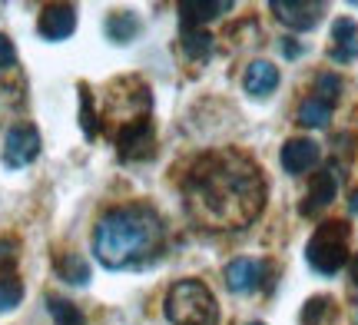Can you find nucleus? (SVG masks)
Wrapping results in <instances>:
<instances>
[{
  "label": "nucleus",
  "mask_w": 358,
  "mask_h": 325,
  "mask_svg": "<svg viewBox=\"0 0 358 325\" xmlns=\"http://www.w3.org/2000/svg\"><path fill=\"white\" fill-rule=\"evenodd\" d=\"M262 169L239 153H213L186 176V203L213 229H243L262 212Z\"/></svg>",
  "instance_id": "f257e3e1"
},
{
  "label": "nucleus",
  "mask_w": 358,
  "mask_h": 325,
  "mask_svg": "<svg viewBox=\"0 0 358 325\" xmlns=\"http://www.w3.org/2000/svg\"><path fill=\"white\" fill-rule=\"evenodd\" d=\"M166 246V226L153 206L127 203L113 206L93 226V256L110 273L143 269L159 259Z\"/></svg>",
  "instance_id": "f03ea898"
},
{
  "label": "nucleus",
  "mask_w": 358,
  "mask_h": 325,
  "mask_svg": "<svg viewBox=\"0 0 358 325\" xmlns=\"http://www.w3.org/2000/svg\"><path fill=\"white\" fill-rule=\"evenodd\" d=\"M163 312L169 325H219L216 296L199 279H179L176 286H169Z\"/></svg>",
  "instance_id": "7ed1b4c3"
},
{
  "label": "nucleus",
  "mask_w": 358,
  "mask_h": 325,
  "mask_svg": "<svg viewBox=\"0 0 358 325\" xmlns=\"http://www.w3.org/2000/svg\"><path fill=\"white\" fill-rule=\"evenodd\" d=\"M348 222L342 219H329L319 222L312 239L306 243V262L315 269L319 275H335L348 266Z\"/></svg>",
  "instance_id": "20e7f679"
},
{
  "label": "nucleus",
  "mask_w": 358,
  "mask_h": 325,
  "mask_svg": "<svg viewBox=\"0 0 358 325\" xmlns=\"http://www.w3.org/2000/svg\"><path fill=\"white\" fill-rule=\"evenodd\" d=\"M222 279H226V289L229 292H252V289H272L275 282V266L268 259L252 262V259H232L226 269H222Z\"/></svg>",
  "instance_id": "39448f33"
},
{
  "label": "nucleus",
  "mask_w": 358,
  "mask_h": 325,
  "mask_svg": "<svg viewBox=\"0 0 358 325\" xmlns=\"http://www.w3.org/2000/svg\"><path fill=\"white\" fill-rule=\"evenodd\" d=\"M153 146H156V133H153L150 117L127 120L120 127V133H116V153H120V159H127V163L150 159L153 157Z\"/></svg>",
  "instance_id": "423d86ee"
},
{
  "label": "nucleus",
  "mask_w": 358,
  "mask_h": 325,
  "mask_svg": "<svg viewBox=\"0 0 358 325\" xmlns=\"http://www.w3.org/2000/svg\"><path fill=\"white\" fill-rule=\"evenodd\" d=\"M40 157V133L30 123H17L3 136V166L24 169Z\"/></svg>",
  "instance_id": "0eeeda50"
},
{
  "label": "nucleus",
  "mask_w": 358,
  "mask_h": 325,
  "mask_svg": "<svg viewBox=\"0 0 358 325\" xmlns=\"http://www.w3.org/2000/svg\"><path fill=\"white\" fill-rule=\"evenodd\" d=\"M268 7L289 30H312L322 24V13H325V3L319 0H272Z\"/></svg>",
  "instance_id": "6e6552de"
},
{
  "label": "nucleus",
  "mask_w": 358,
  "mask_h": 325,
  "mask_svg": "<svg viewBox=\"0 0 358 325\" xmlns=\"http://www.w3.org/2000/svg\"><path fill=\"white\" fill-rule=\"evenodd\" d=\"M73 30H77V7H70V3H47V7L40 10L37 34L43 40L60 43V40H66Z\"/></svg>",
  "instance_id": "1a4fd4ad"
},
{
  "label": "nucleus",
  "mask_w": 358,
  "mask_h": 325,
  "mask_svg": "<svg viewBox=\"0 0 358 325\" xmlns=\"http://www.w3.org/2000/svg\"><path fill=\"white\" fill-rule=\"evenodd\" d=\"M322 150L315 140H308V136H292V140H285V146H282V169L289 173V176H302V173H308V169L319 163Z\"/></svg>",
  "instance_id": "9d476101"
},
{
  "label": "nucleus",
  "mask_w": 358,
  "mask_h": 325,
  "mask_svg": "<svg viewBox=\"0 0 358 325\" xmlns=\"http://www.w3.org/2000/svg\"><path fill=\"white\" fill-rule=\"evenodd\" d=\"M335 193H338V173H335V166H329V169H322V173H315V180L308 182V193L302 199L299 212L302 216H315L325 206H332Z\"/></svg>",
  "instance_id": "9b49d317"
},
{
  "label": "nucleus",
  "mask_w": 358,
  "mask_h": 325,
  "mask_svg": "<svg viewBox=\"0 0 358 325\" xmlns=\"http://www.w3.org/2000/svg\"><path fill=\"white\" fill-rule=\"evenodd\" d=\"M232 10V0H179V20L182 30H196V27L216 20L222 13Z\"/></svg>",
  "instance_id": "f8f14e48"
},
{
  "label": "nucleus",
  "mask_w": 358,
  "mask_h": 325,
  "mask_svg": "<svg viewBox=\"0 0 358 325\" xmlns=\"http://www.w3.org/2000/svg\"><path fill=\"white\" fill-rule=\"evenodd\" d=\"M329 57L335 64H352L358 57V24L352 17H338L332 24V47Z\"/></svg>",
  "instance_id": "ddd939ff"
},
{
  "label": "nucleus",
  "mask_w": 358,
  "mask_h": 325,
  "mask_svg": "<svg viewBox=\"0 0 358 325\" xmlns=\"http://www.w3.org/2000/svg\"><path fill=\"white\" fill-rule=\"evenodd\" d=\"M279 87V70L268 64V60H252L245 66V77H243V90L256 100H266L268 93Z\"/></svg>",
  "instance_id": "4468645a"
},
{
  "label": "nucleus",
  "mask_w": 358,
  "mask_h": 325,
  "mask_svg": "<svg viewBox=\"0 0 358 325\" xmlns=\"http://www.w3.org/2000/svg\"><path fill=\"white\" fill-rule=\"evenodd\" d=\"M103 30H106V37L113 40V43H133V40L140 37V17L133 10H116L106 17V24H103Z\"/></svg>",
  "instance_id": "2eb2a0df"
},
{
  "label": "nucleus",
  "mask_w": 358,
  "mask_h": 325,
  "mask_svg": "<svg viewBox=\"0 0 358 325\" xmlns=\"http://www.w3.org/2000/svg\"><path fill=\"white\" fill-rule=\"evenodd\" d=\"M57 275L70 282V286H87L90 282V262L80 256V252H64L57 259Z\"/></svg>",
  "instance_id": "dca6fc26"
},
{
  "label": "nucleus",
  "mask_w": 358,
  "mask_h": 325,
  "mask_svg": "<svg viewBox=\"0 0 358 325\" xmlns=\"http://www.w3.org/2000/svg\"><path fill=\"white\" fill-rule=\"evenodd\" d=\"M295 120H299L302 127H308V130H322V127H329V120H332V106L322 103L319 96H308V100L299 103Z\"/></svg>",
  "instance_id": "f3484780"
},
{
  "label": "nucleus",
  "mask_w": 358,
  "mask_h": 325,
  "mask_svg": "<svg viewBox=\"0 0 358 325\" xmlns=\"http://www.w3.org/2000/svg\"><path fill=\"white\" fill-rule=\"evenodd\" d=\"M335 322V299L312 296L302 309V325H332Z\"/></svg>",
  "instance_id": "a211bd4d"
},
{
  "label": "nucleus",
  "mask_w": 358,
  "mask_h": 325,
  "mask_svg": "<svg viewBox=\"0 0 358 325\" xmlns=\"http://www.w3.org/2000/svg\"><path fill=\"white\" fill-rule=\"evenodd\" d=\"M24 302V282L17 273H0V312H13Z\"/></svg>",
  "instance_id": "6ab92c4d"
},
{
  "label": "nucleus",
  "mask_w": 358,
  "mask_h": 325,
  "mask_svg": "<svg viewBox=\"0 0 358 325\" xmlns=\"http://www.w3.org/2000/svg\"><path fill=\"white\" fill-rule=\"evenodd\" d=\"M182 50H186V57H192V60L209 57V53H213V34L203 30V27H196V30H182Z\"/></svg>",
  "instance_id": "aec40b11"
},
{
  "label": "nucleus",
  "mask_w": 358,
  "mask_h": 325,
  "mask_svg": "<svg viewBox=\"0 0 358 325\" xmlns=\"http://www.w3.org/2000/svg\"><path fill=\"white\" fill-rule=\"evenodd\" d=\"M47 309H50L57 325H87V319H83V312H80L77 305L60 299V296H47Z\"/></svg>",
  "instance_id": "412c9836"
},
{
  "label": "nucleus",
  "mask_w": 358,
  "mask_h": 325,
  "mask_svg": "<svg viewBox=\"0 0 358 325\" xmlns=\"http://www.w3.org/2000/svg\"><path fill=\"white\" fill-rule=\"evenodd\" d=\"M80 127L87 133V140H96L100 123H96V113H93V93H90L87 83H80Z\"/></svg>",
  "instance_id": "4be33fe9"
},
{
  "label": "nucleus",
  "mask_w": 358,
  "mask_h": 325,
  "mask_svg": "<svg viewBox=\"0 0 358 325\" xmlns=\"http://www.w3.org/2000/svg\"><path fill=\"white\" fill-rule=\"evenodd\" d=\"M315 96H319L322 103L335 106L338 96H342V80L335 77V73H319V77H315Z\"/></svg>",
  "instance_id": "5701e85b"
},
{
  "label": "nucleus",
  "mask_w": 358,
  "mask_h": 325,
  "mask_svg": "<svg viewBox=\"0 0 358 325\" xmlns=\"http://www.w3.org/2000/svg\"><path fill=\"white\" fill-rule=\"evenodd\" d=\"M13 266H17V243L0 239V273H13Z\"/></svg>",
  "instance_id": "b1692460"
},
{
  "label": "nucleus",
  "mask_w": 358,
  "mask_h": 325,
  "mask_svg": "<svg viewBox=\"0 0 358 325\" xmlns=\"http://www.w3.org/2000/svg\"><path fill=\"white\" fill-rule=\"evenodd\" d=\"M17 64V47L7 34H0V70H10Z\"/></svg>",
  "instance_id": "393cba45"
},
{
  "label": "nucleus",
  "mask_w": 358,
  "mask_h": 325,
  "mask_svg": "<svg viewBox=\"0 0 358 325\" xmlns=\"http://www.w3.org/2000/svg\"><path fill=\"white\" fill-rule=\"evenodd\" d=\"M279 50L285 53V57H299V53H302V47H299V43H295L292 37H282V43H279Z\"/></svg>",
  "instance_id": "a878e982"
},
{
  "label": "nucleus",
  "mask_w": 358,
  "mask_h": 325,
  "mask_svg": "<svg viewBox=\"0 0 358 325\" xmlns=\"http://www.w3.org/2000/svg\"><path fill=\"white\" fill-rule=\"evenodd\" d=\"M348 273H352V282H355V286H358V256H355V259H352V262H348Z\"/></svg>",
  "instance_id": "bb28decb"
},
{
  "label": "nucleus",
  "mask_w": 358,
  "mask_h": 325,
  "mask_svg": "<svg viewBox=\"0 0 358 325\" xmlns=\"http://www.w3.org/2000/svg\"><path fill=\"white\" fill-rule=\"evenodd\" d=\"M348 209H352V212H358V189H352V199H348Z\"/></svg>",
  "instance_id": "cd10ccee"
},
{
  "label": "nucleus",
  "mask_w": 358,
  "mask_h": 325,
  "mask_svg": "<svg viewBox=\"0 0 358 325\" xmlns=\"http://www.w3.org/2000/svg\"><path fill=\"white\" fill-rule=\"evenodd\" d=\"M252 325H266V322H252Z\"/></svg>",
  "instance_id": "c85d7f7f"
}]
</instances>
